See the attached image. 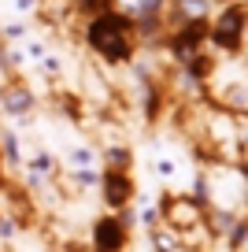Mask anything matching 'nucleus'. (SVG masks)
<instances>
[{"label": "nucleus", "instance_id": "1", "mask_svg": "<svg viewBox=\"0 0 248 252\" xmlns=\"http://www.w3.org/2000/svg\"><path fill=\"white\" fill-rule=\"evenodd\" d=\"M86 37H89V48L100 52L104 60H111V63H126L133 56V30H130V23H126L123 15H115V11L93 15Z\"/></svg>", "mask_w": 248, "mask_h": 252}, {"label": "nucleus", "instance_id": "2", "mask_svg": "<svg viewBox=\"0 0 248 252\" xmlns=\"http://www.w3.org/2000/svg\"><path fill=\"white\" fill-rule=\"evenodd\" d=\"M241 26H245V11H241V4L233 0L230 8L218 15V23L208 30V37L215 41L218 48H226V52H237L241 48Z\"/></svg>", "mask_w": 248, "mask_h": 252}, {"label": "nucleus", "instance_id": "3", "mask_svg": "<svg viewBox=\"0 0 248 252\" xmlns=\"http://www.w3.org/2000/svg\"><path fill=\"white\" fill-rule=\"evenodd\" d=\"M93 245H96V252H119L126 245L123 222H119L115 215H104V219L93 226Z\"/></svg>", "mask_w": 248, "mask_h": 252}, {"label": "nucleus", "instance_id": "4", "mask_svg": "<svg viewBox=\"0 0 248 252\" xmlns=\"http://www.w3.org/2000/svg\"><path fill=\"white\" fill-rule=\"evenodd\" d=\"M100 186H104V197H108V204L111 208H123L126 200H130V178H126L123 171H111V174H104L100 178Z\"/></svg>", "mask_w": 248, "mask_h": 252}, {"label": "nucleus", "instance_id": "5", "mask_svg": "<svg viewBox=\"0 0 248 252\" xmlns=\"http://www.w3.org/2000/svg\"><path fill=\"white\" fill-rule=\"evenodd\" d=\"M30 108H33V96L26 93V89H11V93L4 96V111H8L11 119H23Z\"/></svg>", "mask_w": 248, "mask_h": 252}, {"label": "nucleus", "instance_id": "6", "mask_svg": "<svg viewBox=\"0 0 248 252\" xmlns=\"http://www.w3.org/2000/svg\"><path fill=\"white\" fill-rule=\"evenodd\" d=\"M48 171H52V159H48L45 152H37V156H33V163H30V178H37V174L45 178Z\"/></svg>", "mask_w": 248, "mask_h": 252}, {"label": "nucleus", "instance_id": "7", "mask_svg": "<svg viewBox=\"0 0 248 252\" xmlns=\"http://www.w3.org/2000/svg\"><path fill=\"white\" fill-rule=\"evenodd\" d=\"M133 11H137V15H159V11H163V0H141Z\"/></svg>", "mask_w": 248, "mask_h": 252}, {"label": "nucleus", "instance_id": "8", "mask_svg": "<svg viewBox=\"0 0 248 252\" xmlns=\"http://www.w3.org/2000/svg\"><path fill=\"white\" fill-rule=\"evenodd\" d=\"M74 182L78 186H100V174L96 171H74Z\"/></svg>", "mask_w": 248, "mask_h": 252}, {"label": "nucleus", "instance_id": "9", "mask_svg": "<svg viewBox=\"0 0 248 252\" xmlns=\"http://www.w3.org/2000/svg\"><path fill=\"white\" fill-rule=\"evenodd\" d=\"M70 163H74V167H89V163H96V156L89 149H78L74 156H70Z\"/></svg>", "mask_w": 248, "mask_h": 252}, {"label": "nucleus", "instance_id": "10", "mask_svg": "<svg viewBox=\"0 0 248 252\" xmlns=\"http://www.w3.org/2000/svg\"><path fill=\"white\" fill-rule=\"evenodd\" d=\"M182 11H186V15H204L208 4H204V0H182Z\"/></svg>", "mask_w": 248, "mask_h": 252}, {"label": "nucleus", "instance_id": "11", "mask_svg": "<svg viewBox=\"0 0 248 252\" xmlns=\"http://www.w3.org/2000/svg\"><path fill=\"white\" fill-rule=\"evenodd\" d=\"M4 152H8L11 159H19V137H15V134H8V137H4Z\"/></svg>", "mask_w": 248, "mask_h": 252}, {"label": "nucleus", "instance_id": "12", "mask_svg": "<svg viewBox=\"0 0 248 252\" xmlns=\"http://www.w3.org/2000/svg\"><path fill=\"white\" fill-rule=\"evenodd\" d=\"M4 33H8V37H26V26L23 23H8V30H4Z\"/></svg>", "mask_w": 248, "mask_h": 252}, {"label": "nucleus", "instance_id": "13", "mask_svg": "<svg viewBox=\"0 0 248 252\" xmlns=\"http://www.w3.org/2000/svg\"><path fill=\"white\" fill-rule=\"evenodd\" d=\"M33 8V0H15V11H30Z\"/></svg>", "mask_w": 248, "mask_h": 252}, {"label": "nucleus", "instance_id": "14", "mask_svg": "<svg viewBox=\"0 0 248 252\" xmlns=\"http://www.w3.org/2000/svg\"><path fill=\"white\" fill-rule=\"evenodd\" d=\"M226 4H233V0H226Z\"/></svg>", "mask_w": 248, "mask_h": 252}]
</instances>
